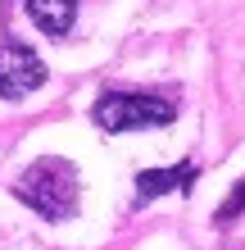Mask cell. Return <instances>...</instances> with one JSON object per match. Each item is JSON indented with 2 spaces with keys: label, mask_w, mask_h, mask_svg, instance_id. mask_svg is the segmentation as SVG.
<instances>
[{
  "label": "cell",
  "mask_w": 245,
  "mask_h": 250,
  "mask_svg": "<svg viewBox=\"0 0 245 250\" xmlns=\"http://www.w3.org/2000/svg\"><path fill=\"white\" fill-rule=\"evenodd\" d=\"M14 191L41 218H55L59 223V218H73V209H77V168L68 159H37L19 178Z\"/></svg>",
  "instance_id": "1"
},
{
  "label": "cell",
  "mask_w": 245,
  "mask_h": 250,
  "mask_svg": "<svg viewBox=\"0 0 245 250\" xmlns=\"http://www.w3.org/2000/svg\"><path fill=\"white\" fill-rule=\"evenodd\" d=\"M95 123L105 132H136V127H164L172 123V109L168 100L159 96H141V91H105L95 100Z\"/></svg>",
  "instance_id": "2"
},
{
  "label": "cell",
  "mask_w": 245,
  "mask_h": 250,
  "mask_svg": "<svg viewBox=\"0 0 245 250\" xmlns=\"http://www.w3.org/2000/svg\"><path fill=\"white\" fill-rule=\"evenodd\" d=\"M46 82V64L37 60V50H27L23 41H5L0 46V96L23 100Z\"/></svg>",
  "instance_id": "3"
},
{
  "label": "cell",
  "mask_w": 245,
  "mask_h": 250,
  "mask_svg": "<svg viewBox=\"0 0 245 250\" xmlns=\"http://www.w3.org/2000/svg\"><path fill=\"white\" fill-rule=\"evenodd\" d=\"M195 182V168L191 164H177V168H150L136 178V200H154L164 191H186Z\"/></svg>",
  "instance_id": "4"
},
{
  "label": "cell",
  "mask_w": 245,
  "mask_h": 250,
  "mask_svg": "<svg viewBox=\"0 0 245 250\" xmlns=\"http://www.w3.org/2000/svg\"><path fill=\"white\" fill-rule=\"evenodd\" d=\"M27 14L41 32L50 37H64L73 27V14H77V0H27Z\"/></svg>",
  "instance_id": "5"
},
{
  "label": "cell",
  "mask_w": 245,
  "mask_h": 250,
  "mask_svg": "<svg viewBox=\"0 0 245 250\" xmlns=\"http://www.w3.org/2000/svg\"><path fill=\"white\" fill-rule=\"evenodd\" d=\"M241 209H245V182H241V187L232 191V196H227V200H223V209H218V223L227 228V223H232V218H236Z\"/></svg>",
  "instance_id": "6"
}]
</instances>
